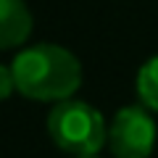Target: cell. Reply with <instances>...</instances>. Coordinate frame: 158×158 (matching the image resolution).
Wrapping results in <instances>:
<instances>
[{"label":"cell","mask_w":158,"mask_h":158,"mask_svg":"<svg viewBox=\"0 0 158 158\" xmlns=\"http://www.w3.org/2000/svg\"><path fill=\"white\" fill-rule=\"evenodd\" d=\"M16 92L37 103H58L74 98L82 87V63L69 48L56 42H37L21 48L11 61Z\"/></svg>","instance_id":"1"},{"label":"cell","mask_w":158,"mask_h":158,"mask_svg":"<svg viewBox=\"0 0 158 158\" xmlns=\"http://www.w3.org/2000/svg\"><path fill=\"white\" fill-rule=\"evenodd\" d=\"M48 137L69 156H98L108 145V121L95 106L77 98L53 103L48 113Z\"/></svg>","instance_id":"2"},{"label":"cell","mask_w":158,"mask_h":158,"mask_svg":"<svg viewBox=\"0 0 158 158\" xmlns=\"http://www.w3.org/2000/svg\"><path fill=\"white\" fill-rule=\"evenodd\" d=\"M158 142V124L148 106L118 108L108 124V150L113 158H150Z\"/></svg>","instance_id":"3"},{"label":"cell","mask_w":158,"mask_h":158,"mask_svg":"<svg viewBox=\"0 0 158 158\" xmlns=\"http://www.w3.org/2000/svg\"><path fill=\"white\" fill-rule=\"evenodd\" d=\"M34 29L27 0H0V50L21 48Z\"/></svg>","instance_id":"4"},{"label":"cell","mask_w":158,"mask_h":158,"mask_svg":"<svg viewBox=\"0 0 158 158\" xmlns=\"http://www.w3.org/2000/svg\"><path fill=\"white\" fill-rule=\"evenodd\" d=\"M137 98L142 106L158 113V56H150L137 71Z\"/></svg>","instance_id":"5"},{"label":"cell","mask_w":158,"mask_h":158,"mask_svg":"<svg viewBox=\"0 0 158 158\" xmlns=\"http://www.w3.org/2000/svg\"><path fill=\"white\" fill-rule=\"evenodd\" d=\"M16 92V79H13V69L0 63V103L8 100V98Z\"/></svg>","instance_id":"6"},{"label":"cell","mask_w":158,"mask_h":158,"mask_svg":"<svg viewBox=\"0 0 158 158\" xmlns=\"http://www.w3.org/2000/svg\"><path fill=\"white\" fill-rule=\"evenodd\" d=\"M74 158H98V156H74Z\"/></svg>","instance_id":"7"}]
</instances>
